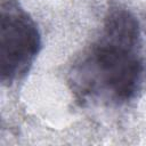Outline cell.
<instances>
[{"label":"cell","mask_w":146,"mask_h":146,"mask_svg":"<svg viewBox=\"0 0 146 146\" xmlns=\"http://www.w3.org/2000/svg\"><path fill=\"white\" fill-rule=\"evenodd\" d=\"M67 86L81 106L120 108L146 86V50L140 23L121 1H111L96 38L74 58Z\"/></svg>","instance_id":"cell-1"},{"label":"cell","mask_w":146,"mask_h":146,"mask_svg":"<svg viewBox=\"0 0 146 146\" xmlns=\"http://www.w3.org/2000/svg\"><path fill=\"white\" fill-rule=\"evenodd\" d=\"M35 21L18 0H0V80L6 87L22 81L41 50Z\"/></svg>","instance_id":"cell-2"}]
</instances>
